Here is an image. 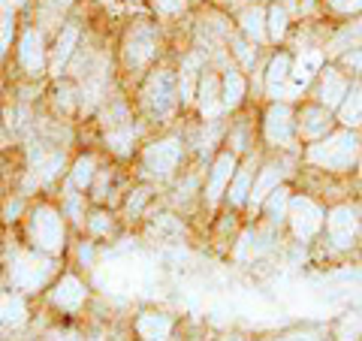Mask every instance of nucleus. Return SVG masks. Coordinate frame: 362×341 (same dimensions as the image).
<instances>
[{"instance_id":"1","label":"nucleus","mask_w":362,"mask_h":341,"mask_svg":"<svg viewBox=\"0 0 362 341\" xmlns=\"http://www.w3.org/2000/svg\"><path fill=\"white\" fill-rule=\"evenodd\" d=\"M52 272H54V263H52L49 257H40V254H16L9 275H13L16 287H21V290H37V287H42V284L52 278Z\"/></svg>"},{"instance_id":"2","label":"nucleus","mask_w":362,"mask_h":341,"mask_svg":"<svg viewBox=\"0 0 362 341\" xmlns=\"http://www.w3.org/2000/svg\"><path fill=\"white\" fill-rule=\"evenodd\" d=\"M356 149H359V142L354 139V136H350V133H338V136H332V139L314 145V149L308 151V157L314 163H320V166L344 169V166L354 163Z\"/></svg>"},{"instance_id":"3","label":"nucleus","mask_w":362,"mask_h":341,"mask_svg":"<svg viewBox=\"0 0 362 341\" xmlns=\"http://www.w3.org/2000/svg\"><path fill=\"white\" fill-rule=\"evenodd\" d=\"M30 236L42 251H61L64 248V226L52 209H37L30 218Z\"/></svg>"},{"instance_id":"4","label":"nucleus","mask_w":362,"mask_h":341,"mask_svg":"<svg viewBox=\"0 0 362 341\" xmlns=\"http://www.w3.org/2000/svg\"><path fill=\"white\" fill-rule=\"evenodd\" d=\"M178 100V91H175V79L169 73H154L145 85V106H148L154 115H169Z\"/></svg>"},{"instance_id":"5","label":"nucleus","mask_w":362,"mask_h":341,"mask_svg":"<svg viewBox=\"0 0 362 341\" xmlns=\"http://www.w3.org/2000/svg\"><path fill=\"white\" fill-rule=\"evenodd\" d=\"M154 49H157V37L148 25H136L127 33V42H124V54H127L130 67H145L154 58Z\"/></svg>"},{"instance_id":"6","label":"nucleus","mask_w":362,"mask_h":341,"mask_svg":"<svg viewBox=\"0 0 362 341\" xmlns=\"http://www.w3.org/2000/svg\"><path fill=\"white\" fill-rule=\"evenodd\" d=\"M181 157V145L175 139H166V142H154L145 149V169H148L151 175H169L175 169Z\"/></svg>"},{"instance_id":"7","label":"nucleus","mask_w":362,"mask_h":341,"mask_svg":"<svg viewBox=\"0 0 362 341\" xmlns=\"http://www.w3.org/2000/svg\"><path fill=\"white\" fill-rule=\"evenodd\" d=\"M106 139L118 154H127L133 145V124L127 118V109L121 103L112 106V112L106 115Z\"/></svg>"},{"instance_id":"8","label":"nucleus","mask_w":362,"mask_h":341,"mask_svg":"<svg viewBox=\"0 0 362 341\" xmlns=\"http://www.w3.org/2000/svg\"><path fill=\"white\" fill-rule=\"evenodd\" d=\"M290 221H293V230H296L299 238H311L323 224V212L314 206L311 200H293L290 202Z\"/></svg>"},{"instance_id":"9","label":"nucleus","mask_w":362,"mask_h":341,"mask_svg":"<svg viewBox=\"0 0 362 341\" xmlns=\"http://www.w3.org/2000/svg\"><path fill=\"white\" fill-rule=\"evenodd\" d=\"M266 136L275 145H290L293 142V115L287 106H272L266 115Z\"/></svg>"},{"instance_id":"10","label":"nucleus","mask_w":362,"mask_h":341,"mask_svg":"<svg viewBox=\"0 0 362 341\" xmlns=\"http://www.w3.org/2000/svg\"><path fill=\"white\" fill-rule=\"evenodd\" d=\"M18 61L28 73H40L45 67V49H42V37L37 30H25L21 37V49H18Z\"/></svg>"},{"instance_id":"11","label":"nucleus","mask_w":362,"mask_h":341,"mask_svg":"<svg viewBox=\"0 0 362 341\" xmlns=\"http://www.w3.org/2000/svg\"><path fill=\"white\" fill-rule=\"evenodd\" d=\"M329 236L335 245H350L356 236V212L354 209H335L329 218Z\"/></svg>"},{"instance_id":"12","label":"nucleus","mask_w":362,"mask_h":341,"mask_svg":"<svg viewBox=\"0 0 362 341\" xmlns=\"http://www.w3.org/2000/svg\"><path fill=\"white\" fill-rule=\"evenodd\" d=\"M103 85H106V61H97L94 70L85 73V85H82V106L94 109L97 100L103 97Z\"/></svg>"},{"instance_id":"13","label":"nucleus","mask_w":362,"mask_h":341,"mask_svg":"<svg viewBox=\"0 0 362 341\" xmlns=\"http://www.w3.org/2000/svg\"><path fill=\"white\" fill-rule=\"evenodd\" d=\"M52 299H54V305H61V308L76 311L78 305L85 302V287H82V284H78L73 275H66V278H61L58 290L52 293Z\"/></svg>"},{"instance_id":"14","label":"nucleus","mask_w":362,"mask_h":341,"mask_svg":"<svg viewBox=\"0 0 362 341\" xmlns=\"http://www.w3.org/2000/svg\"><path fill=\"white\" fill-rule=\"evenodd\" d=\"M136 329H139V335L145 341H166L169 333H173V320L166 314H142Z\"/></svg>"},{"instance_id":"15","label":"nucleus","mask_w":362,"mask_h":341,"mask_svg":"<svg viewBox=\"0 0 362 341\" xmlns=\"http://www.w3.org/2000/svg\"><path fill=\"white\" fill-rule=\"evenodd\" d=\"M233 169H235V157L233 154H221L218 157V163H214L211 169V181H209V202H214L223 193L226 187V181H230L233 175Z\"/></svg>"},{"instance_id":"16","label":"nucleus","mask_w":362,"mask_h":341,"mask_svg":"<svg viewBox=\"0 0 362 341\" xmlns=\"http://www.w3.org/2000/svg\"><path fill=\"white\" fill-rule=\"evenodd\" d=\"M287 79H290V61H287V54H278V58L269 64V73H266V91H269L272 97H281V94H284Z\"/></svg>"},{"instance_id":"17","label":"nucleus","mask_w":362,"mask_h":341,"mask_svg":"<svg viewBox=\"0 0 362 341\" xmlns=\"http://www.w3.org/2000/svg\"><path fill=\"white\" fill-rule=\"evenodd\" d=\"M76 42H78V28L76 25H66L64 33L58 37V45H54V58H52V70L54 73H61L66 61H70V54L76 49Z\"/></svg>"},{"instance_id":"18","label":"nucleus","mask_w":362,"mask_h":341,"mask_svg":"<svg viewBox=\"0 0 362 341\" xmlns=\"http://www.w3.org/2000/svg\"><path fill=\"white\" fill-rule=\"evenodd\" d=\"M25 314V299L13 296V293H0V326H21Z\"/></svg>"},{"instance_id":"19","label":"nucleus","mask_w":362,"mask_h":341,"mask_svg":"<svg viewBox=\"0 0 362 341\" xmlns=\"http://www.w3.org/2000/svg\"><path fill=\"white\" fill-rule=\"evenodd\" d=\"M221 94H218V79L214 76H202V85H199V109H202V115L206 118H214L221 112V106H223V100H218Z\"/></svg>"},{"instance_id":"20","label":"nucleus","mask_w":362,"mask_h":341,"mask_svg":"<svg viewBox=\"0 0 362 341\" xmlns=\"http://www.w3.org/2000/svg\"><path fill=\"white\" fill-rule=\"evenodd\" d=\"M344 94H347L344 76H338L335 70H326V73H323V82H320V100H323L326 106H338Z\"/></svg>"},{"instance_id":"21","label":"nucleus","mask_w":362,"mask_h":341,"mask_svg":"<svg viewBox=\"0 0 362 341\" xmlns=\"http://www.w3.org/2000/svg\"><path fill=\"white\" fill-rule=\"evenodd\" d=\"M242 28H245V33L251 40H266V18H263V9L259 6H251V9H245L242 13Z\"/></svg>"},{"instance_id":"22","label":"nucleus","mask_w":362,"mask_h":341,"mask_svg":"<svg viewBox=\"0 0 362 341\" xmlns=\"http://www.w3.org/2000/svg\"><path fill=\"white\" fill-rule=\"evenodd\" d=\"M326 127H329V115L326 109H305L302 112V136H320Z\"/></svg>"},{"instance_id":"23","label":"nucleus","mask_w":362,"mask_h":341,"mask_svg":"<svg viewBox=\"0 0 362 341\" xmlns=\"http://www.w3.org/2000/svg\"><path fill=\"white\" fill-rule=\"evenodd\" d=\"M245 94V79L235 73V70H226V79H223V106H239V100Z\"/></svg>"},{"instance_id":"24","label":"nucleus","mask_w":362,"mask_h":341,"mask_svg":"<svg viewBox=\"0 0 362 341\" xmlns=\"http://www.w3.org/2000/svg\"><path fill=\"white\" fill-rule=\"evenodd\" d=\"M278 178H281V169H278V166H266V169H263V175H259V181H257L254 190H251V202H254V206L266 197L272 187L278 185Z\"/></svg>"},{"instance_id":"25","label":"nucleus","mask_w":362,"mask_h":341,"mask_svg":"<svg viewBox=\"0 0 362 341\" xmlns=\"http://www.w3.org/2000/svg\"><path fill=\"white\" fill-rule=\"evenodd\" d=\"M341 115H344L347 124H362V82L354 91H350V100L344 103Z\"/></svg>"},{"instance_id":"26","label":"nucleus","mask_w":362,"mask_h":341,"mask_svg":"<svg viewBox=\"0 0 362 341\" xmlns=\"http://www.w3.org/2000/svg\"><path fill=\"white\" fill-rule=\"evenodd\" d=\"M251 175H254V163H247L239 178L233 181V187H230V202H235V206H242L245 197H247V185H251Z\"/></svg>"},{"instance_id":"27","label":"nucleus","mask_w":362,"mask_h":341,"mask_svg":"<svg viewBox=\"0 0 362 341\" xmlns=\"http://www.w3.org/2000/svg\"><path fill=\"white\" fill-rule=\"evenodd\" d=\"M284 30H287V9L275 4L269 9V37L281 40V37H284Z\"/></svg>"},{"instance_id":"28","label":"nucleus","mask_w":362,"mask_h":341,"mask_svg":"<svg viewBox=\"0 0 362 341\" xmlns=\"http://www.w3.org/2000/svg\"><path fill=\"white\" fill-rule=\"evenodd\" d=\"M197 67H199V54H190V58L185 61V70H181V100H187L190 94H194Z\"/></svg>"},{"instance_id":"29","label":"nucleus","mask_w":362,"mask_h":341,"mask_svg":"<svg viewBox=\"0 0 362 341\" xmlns=\"http://www.w3.org/2000/svg\"><path fill=\"white\" fill-rule=\"evenodd\" d=\"M287 190H272V200L266 202V214L272 221H284L287 218Z\"/></svg>"},{"instance_id":"30","label":"nucleus","mask_w":362,"mask_h":341,"mask_svg":"<svg viewBox=\"0 0 362 341\" xmlns=\"http://www.w3.org/2000/svg\"><path fill=\"white\" fill-rule=\"evenodd\" d=\"M94 181V157H82L73 169V185L76 187H88Z\"/></svg>"},{"instance_id":"31","label":"nucleus","mask_w":362,"mask_h":341,"mask_svg":"<svg viewBox=\"0 0 362 341\" xmlns=\"http://www.w3.org/2000/svg\"><path fill=\"white\" fill-rule=\"evenodd\" d=\"M362 42V21H356L354 28H344L338 37L332 40V52H341L344 45H359Z\"/></svg>"},{"instance_id":"32","label":"nucleus","mask_w":362,"mask_h":341,"mask_svg":"<svg viewBox=\"0 0 362 341\" xmlns=\"http://www.w3.org/2000/svg\"><path fill=\"white\" fill-rule=\"evenodd\" d=\"M9 40H13V9H4L0 13V52L9 45Z\"/></svg>"},{"instance_id":"33","label":"nucleus","mask_w":362,"mask_h":341,"mask_svg":"<svg viewBox=\"0 0 362 341\" xmlns=\"http://www.w3.org/2000/svg\"><path fill=\"white\" fill-rule=\"evenodd\" d=\"M317 64H320V54H317V52L305 54V58H299V67H296V73H293V76H296V79H302V82H305V79L311 76V70H314Z\"/></svg>"},{"instance_id":"34","label":"nucleus","mask_w":362,"mask_h":341,"mask_svg":"<svg viewBox=\"0 0 362 341\" xmlns=\"http://www.w3.org/2000/svg\"><path fill=\"white\" fill-rule=\"evenodd\" d=\"M151 4H154L157 13H163V16H175V13H181V9L187 6V0H151Z\"/></svg>"},{"instance_id":"35","label":"nucleus","mask_w":362,"mask_h":341,"mask_svg":"<svg viewBox=\"0 0 362 341\" xmlns=\"http://www.w3.org/2000/svg\"><path fill=\"white\" fill-rule=\"evenodd\" d=\"M154 233H160V236H181V226L173 218H160L154 224Z\"/></svg>"},{"instance_id":"36","label":"nucleus","mask_w":362,"mask_h":341,"mask_svg":"<svg viewBox=\"0 0 362 341\" xmlns=\"http://www.w3.org/2000/svg\"><path fill=\"white\" fill-rule=\"evenodd\" d=\"M66 212H70V218L82 221V200H78L76 193H66Z\"/></svg>"},{"instance_id":"37","label":"nucleus","mask_w":362,"mask_h":341,"mask_svg":"<svg viewBox=\"0 0 362 341\" xmlns=\"http://www.w3.org/2000/svg\"><path fill=\"white\" fill-rule=\"evenodd\" d=\"M329 4L338 13H356V9H362V0H329Z\"/></svg>"},{"instance_id":"38","label":"nucleus","mask_w":362,"mask_h":341,"mask_svg":"<svg viewBox=\"0 0 362 341\" xmlns=\"http://www.w3.org/2000/svg\"><path fill=\"white\" fill-rule=\"evenodd\" d=\"M344 67L354 73H362V49H350V54L344 58Z\"/></svg>"},{"instance_id":"39","label":"nucleus","mask_w":362,"mask_h":341,"mask_svg":"<svg viewBox=\"0 0 362 341\" xmlns=\"http://www.w3.org/2000/svg\"><path fill=\"white\" fill-rule=\"evenodd\" d=\"M90 230H94V233H109L112 224H109L106 214H94V218H90Z\"/></svg>"},{"instance_id":"40","label":"nucleus","mask_w":362,"mask_h":341,"mask_svg":"<svg viewBox=\"0 0 362 341\" xmlns=\"http://www.w3.org/2000/svg\"><path fill=\"white\" fill-rule=\"evenodd\" d=\"M145 200H148V190H136V197H130V212H139L142 206H145Z\"/></svg>"},{"instance_id":"41","label":"nucleus","mask_w":362,"mask_h":341,"mask_svg":"<svg viewBox=\"0 0 362 341\" xmlns=\"http://www.w3.org/2000/svg\"><path fill=\"white\" fill-rule=\"evenodd\" d=\"M235 54H239V58H242L245 64H254V52L247 49V45H245L242 40H235Z\"/></svg>"},{"instance_id":"42","label":"nucleus","mask_w":362,"mask_h":341,"mask_svg":"<svg viewBox=\"0 0 362 341\" xmlns=\"http://www.w3.org/2000/svg\"><path fill=\"white\" fill-rule=\"evenodd\" d=\"M52 341H85V338H78L76 333H54Z\"/></svg>"},{"instance_id":"43","label":"nucleus","mask_w":362,"mask_h":341,"mask_svg":"<svg viewBox=\"0 0 362 341\" xmlns=\"http://www.w3.org/2000/svg\"><path fill=\"white\" fill-rule=\"evenodd\" d=\"M281 341H317L311 333H296V335H287V338H281Z\"/></svg>"},{"instance_id":"44","label":"nucleus","mask_w":362,"mask_h":341,"mask_svg":"<svg viewBox=\"0 0 362 341\" xmlns=\"http://www.w3.org/2000/svg\"><path fill=\"white\" fill-rule=\"evenodd\" d=\"M21 212V202H9V209H6V214H9V221L16 218V214Z\"/></svg>"},{"instance_id":"45","label":"nucleus","mask_w":362,"mask_h":341,"mask_svg":"<svg viewBox=\"0 0 362 341\" xmlns=\"http://www.w3.org/2000/svg\"><path fill=\"white\" fill-rule=\"evenodd\" d=\"M18 4H21V0H0V13H4V9H13Z\"/></svg>"}]
</instances>
